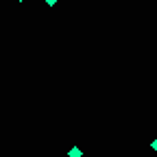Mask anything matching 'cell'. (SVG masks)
Wrapping results in <instances>:
<instances>
[{
	"instance_id": "1",
	"label": "cell",
	"mask_w": 157,
	"mask_h": 157,
	"mask_svg": "<svg viewBox=\"0 0 157 157\" xmlns=\"http://www.w3.org/2000/svg\"><path fill=\"white\" fill-rule=\"evenodd\" d=\"M83 155V151L78 148V146H74V148H70V153H68V157H81Z\"/></svg>"
},
{
	"instance_id": "2",
	"label": "cell",
	"mask_w": 157,
	"mask_h": 157,
	"mask_svg": "<svg viewBox=\"0 0 157 157\" xmlns=\"http://www.w3.org/2000/svg\"><path fill=\"white\" fill-rule=\"evenodd\" d=\"M44 2H46V5H50V7H52V5H57V0H44Z\"/></svg>"
},
{
	"instance_id": "3",
	"label": "cell",
	"mask_w": 157,
	"mask_h": 157,
	"mask_svg": "<svg viewBox=\"0 0 157 157\" xmlns=\"http://www.w3.org/2000/svg\"><path fill=\"white\" fill-rule=\"evenodd\" d=\"M151 146H153V148L157 151V140H153V144H151Z\"/></svg>"
},
{
	"instance_id": "4",
	"label": "cell",
	"mask_w": 157,
	"mask_h": 157,
	"mask_svg": "<svg viewBox=\"0 0 157 157\" xmlns=\"http://www.w3.org/2000/svg\"><path fill=\"white\" fill-rule=\"evenodd\" d=\"M17 2H22V0H17Z\"/></svg>"
}]
</instances>
